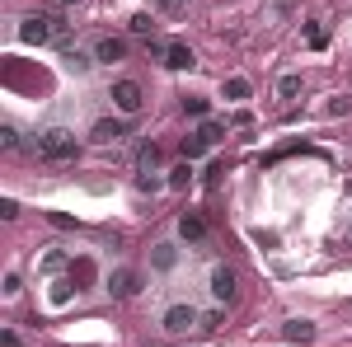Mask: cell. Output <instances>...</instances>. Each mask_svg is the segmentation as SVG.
I'll return each mask as SVG.
<instances>
[{
	"label": "cell",
	"mask_w": 352,
	"mask_h": 347,
	"mask_svg": "<svg viewBox=\"0 0 352 347\" xmlns=\"http://www.w3.org/2000/svg\"><path fill=\"white\" fill-rule=\"evenodd\" d=\"M282 333H287L292 343H310V338H315V324H305V320H292L287 328H282Z\"/></svg>",
	"instance_id": "obj_12"
},
{
	"label": "cell",
	"mask_w": 352,
	"mask_h": 347,
	"mask_svg": "<svg viewBox=\"0 0 352 347\" xmlns=\"http://www.w3.org/2000/svg\"><path fill=\"white\" fill-rule=\"evenodd\" d=\"M56 5H80V0H56Z\"/></svg>",
	"instance_id": "obj_30"
},
{
	"label": "cell",
	"mask_w": 352,
	"mask_h": 347,
	"mask_svg": "<svg viewBox=\"0 0 352 347\" xmlns=\"http://www.w3.org/2000/svg\"><path fill=\"white\" fill-rule=\"evenodd\" d=\"M19 38H24V43H52L56 38L52 14H28L24 24H19Z\"/></svg>",
	"instance_id": "obj_3"
},
{
	"label": "cell",
	"mask_w": 352,
	"mask_h": 347,
	"mask_svg": "<svg viewBox=\"0 0 352 347\" xmlns=\"http://www.w3.org/2000/svg\"><path fill=\"white\" fill-rule=\"evenodd\" d=\"M277 94H282V99H296L300 94V76H282V80H277Z\"/></svg>",
	"instance_id": "obj_16"
},
{
	"label": "cell",
	"mask_w": 352,
	"mask_h": 347,
	"mask_svg": "<svg viewBox=\"0 0 352 347\" xmlns=\"http://www.w3.org/2000/svg\"><path fill=\"white\" fill-rule=\"evenodd\" d=\"M0 146L14 150V146H19V132H14V127H0Z\"/></svg>",
	"instance_id": "obj_24"
},
{
	"label": "cell",
	"mask_w": 352,
	"mask_h": 347,
	"mask_svg": "<svg viewBox=\"0 0 352 347\" xmlns=\"http://www.w3.org/2000/svg\"><path fill=\"white\" fill-rule=\"evenodd\" d=\"M174 263H179V249H174V244H155V254H151V267H155V272H169Z\"/></svg>",
	"instance_id": "obj_11"
},
{
	"label": "cell",
	"mask_w": 352,
	"mask_h": 347,
	"mask_svg": "<svg viewBox=\"0 0 352 347\" xmlns=\"http://www.w3.org/2000/svg\"><path fill=\"white\" fill-rule=\"evenodd\" d=\"M0 216H5V221H14V216H19V202H14V197H5V202H0Z\"/></svg>",
	"instance_id": "obj_27"
},
{
	"label": "cell",
	"mask_w": 352,
	"mask_h": 347,
	"mask_svg": "<svg viewBox=\"0 0 352 347\" xmlns=\"http://www.w3.org/2000/svg\"><path fill=\"white\" fill-rule=\"evenodd\" d=\"M33 146H38V155L43 160H76V132H66V127H43V132L33 136Z\"/></svg>",
	"instance_id": "obj_1"
},
{
	"label": "cell",
	"mask_w": 352,
	"mask_h": 347,
	"mask_svg": "<svg viewBox=\"0 0 352 347\" xmlns=\"http://www.w3.org/2000/svg\"><path fill=\"white\" fill-rule=\"evenodd\" d=\"M188 183H192V169H188V164H179V169L169 174V188H188Z\"/></svg>",
	"instance_id": "obj_20"
},
{
	"label": "cell",
	"mask_w": 352,
	"mask_h": 347,
	"mask_svg": "<svg viewBox=\"0 0 352 347\" xmlns=\"http://www.w3.org/2000/svg\"><path fill=\"white\" fill-rule=\"evenodd\" d=\"M47 221H52L56 230H76V221H71V216H61V212H52V216H47Z\"/></svg>",
	"instance_id": "obj_28"
},
{
	"label": "cell",
	"mask_w": 352,
	"mask_h": 347,
	"mask_svg": "<svg viewBox=\"0 0 352 347\" xmlns=\"http://www.w3.org/2000/svg\"><path fill=\"white\" fill-rule=\"evenodd\" d=\"M136 164H141V169L151 174V169L160 164V146H141V155H136Z\"/></svg>",
	"instance_id": "obj_15"
},
{
	"label": "cell",
	"mask_w": 352,
	"mask_h": 347,
	"mask_svg": "<svg viewBox=\"0 0 352 347\" xmlns=\"http://www.w3.org/2000/svg\"><path fill=\"white\" fill-rule=\"evenodd\" d=\"M71 300V282L61 277V282H52V305H66Z\"/></svg>",
	"instance_id": "obj_21"
},
{
	"label": "cell",
	"mask_w": 352,
	"mask_h": 347,
	"mask_svg": "<svg viewBox=\"0 0 352 347\" xmlns=\"http://www.w3.org/2000/svg\"><path fill=\"white\" fill-rule=\"evenodd\" d=\"M235 291H240V277H235V267L217 263V267H212V295H217V300H235Z\"/></svg>",
	"instance_id": "obj_4"
},
{
	"label": "cell",
	"mask_w": 352,
	"mask_h": 347,
	"mask_svg": "<svg viewBox=\"0 0 352 347\" xmlns=\"http://www.w3.org/2000/svg\"><path fill=\"white\" fill-rule=\"evenodd\" d=\"M254 244H263V249H277V235H272V230H254Z\"/></svg>",
	"instance_id": "obj_26"
},
{
	"label": "cell",
	"mask_w": 352,
	"mask_h": 347,
	"mask_svg": "<svg viewBox=\"0 0 352 347\" xmlns=\"http://www.w3.org/2000/svg\"><path fill=\"white\" fill-rule=\"evenodd\" d=\"M61 61H66V71H76V76H85V71L94 66V61H89V56H80V52H61Z\"/></svg>",
	"instance_id": "obj_14"
},
{
	"label": "cell",
	"mask_w": 352,
	"mask_h": 347,
	"mask_svg": "<svg viewBox=\"0 0 352 347\" xmlns=\"http://www.w3.org/2000/svg\"><path fill=\"white\" fill-rule=\"evenodd\" d=\"M151 28H155L151 14H132V33H151Z\"/></svg>",
	"instance_id": "obj_23"
},
{
	"label": "cell",
	"mask_w": 352,
	"mask_h": 347,
	"mask_svg": "<svg viewBox=\"0 0 352 347\" xmlns=\"http://www.w3.org/2000/svg\"><path fill=\"white\" fill-rule=\"evenodd\" d=\"M192 324H197V305H188V300L169 305V310L160 315V328H164V333H188Z\"/></svg>",
	"instance_id": "obj_2"
},
{
	"label": "cell",
	"mask_w": 352,
	"mask_h": 347,
	"mask_svg": "<svg viewBox=\"0 0 352 347\" xmlns=\"http://www.w3.org/2000/svg\"><path fill=\"white\" fill-rule=\"evenodd\" d=\"M104 287H109V295H118V300H122V295H136V291H141V272L118 267V272H109V282H104Z\"/></svg>",
	"instance_id": "obj_5"
},
{
	"label": "cell",
	"mask_w": 352,
	"mask_h": 347,
	"mask_svg": "<svg viewBox=\"0 0 352 347\" xmlns=\"http://www.w3.org/2000/svg\"><path fill=\"white\" fill-rule=\"evenodd\" d=\"M109 99H113L118 108H122V113H136V108L146 104V94H141V85H136V80H118Z\"/></svg>",
	"instance_id": "obj_6"
},
{
	"label": "cell",
	"mask_w": 352,
	"mask_h": 347,
	"mask_svg": "<svg viewBox=\"0 0 352 347\" xmlns=\"http://www.w3.org/2000/svg\"><path fill=\"white\" fill-rule=\"evenodd\" d=\"M179 235L188 244H202L207 240V221H202V216H179Z\"/></svg>",
	"instance_id": "obj_9"
},
{
	"label": "cell",
	"mask_w": 352,
	"mask_h": 347,
	"mask_svg": "<svg viewBox=\"0 0 352 347\" xmlns=\"http://www.w3.org/2000/svg\"><path fill=\"white\" fill-rule=\"evenodd\" d=\"M164 10H184V5H188V0H160Z\"/></svg>",
	"instance_id": "obj_29"
},
{
	"label": "cell",
	"mask_w": 352,
	"mask_h": 347,
	"mask_svg": "<svg viewBox=\"0 0 352 347\" xmlns=\"http://www.w3.org/2000/svg\"><path fill=\"white\" fill-rule=\"evenodd\" d=\"M66 267V249H52V254H43V272H61Z\"/></svg>",
	"instance_id": "obj_18"
},
{
	"label": "cell",
	"mask_w": 352,
	"mask_h": 347,
	"mask_svg": "<svg viewBox=\"0 0 352 347\" xmlns=\"http://www.w3.org/2000/svg\"><path fill=\"white\" fill-rule=\"evenodd\" d=\"M164 66H169V71H188V66H197V56H192V47H184V43H169Z\"/></svg>",
	"instance_id": "obj_8"
},
{
	"label": "cell",
	"mask_w": 352,
	"mask_h": 347,
	"mask_svg": "<svg viewBox=\"0 0 352 347\" xmlns=\"http://www.w3.org/2000/svg\"><path fill=\"white\" fill-rule=\"evenodd\" d=\"M122 56H127V43H122V38H99V47H94V61L113 66V61H122Z\"/></svg>",
	"instance_id": "obj_7"
},
{
	"label": "cell",
	"mask_w": 352,
	"mask_h": 347,
	"mask_svg": "<svg viewBox=\"0 0 352 347\" xmlns=\"http://www.w3.org/2000/svg\"><path fill=\"white\" fill-rule=\"evenodd\" d=\"M226 99H235V104L249 99V80H240V76H235V80H226Z\"/></svg>",
	"instance_id": "obj_17"
},
{
	"label": "cell",
	"mask_w": 352,
	"mask_h": 347,
	"mask_svg": "<svg viewBox=\"0 0 352 347\" xmlns=\"http://www.w3.org/2000/svg\"><path fill=\"white\" fill-rule=\"evenodd\" d=\"M197 136H202V141H207V146H217L221 136H226V122H212V117H207V122H202V127H197Z\"/></svg>",
	"instance_id": "obj_13"
},
{
	"label": "cell",
	"mask_w": 352,
	"mask_h": 347,
	"mask_svg": "<svg viewBox=\"0 0 352 347\" xmlns=\"http://www.w3.org/2000/svg\"><path fill=\"white\" fill-rule=\"evenodd\" d=\"M127 136V122L122 117H104V122H94V141H122Z\"/></svg>",
	"instance_id": "obj_10"
},
{
	"label": "cell",
	"mask_w": 352,
	"mask_h": 347,
	"mask_svg": "<svg viewBox=\"0 0 352 347\" xmlns=\"http://www.w3.org/2000/svg\"><path fill=\"white\" fill-rule=\"evenodd\" d=\"M202 150H207V141H202V136L192 132L188 141H184V160H197V155H202Z\"/></svg>",
	"instance_id": "obj_19"
},
{
	"label": "cell",
	"mask_w": 352,
	"mask_h": 347,
	"mask_svg": "<svg viewBox=\"0 0 352 347\" xmlns=\"http://www.w3.org/2000/svg\"><path fill=\"white\" fill-rule=\"evenodd\" d=\"M305 38H310V47H324V43H329V33L320 24H305Z\"/></svg>",
	"instance_id": "obj_22"
},
{
	"label": "cell",
	"mask_w": 352,
	"mask_h": 347,
	"mask_svg": "<svg viewBox=\"0 0 352 347\" xmlns=\"http://www.w3.org/2000/svg\"><path fill=\"white\" fill-rule=\"evenodd\" d=\"M184 108H188L192 117H207V99H184Z\"/></svg>",
	"instance_id": "obj_25"
}]
</instances>
